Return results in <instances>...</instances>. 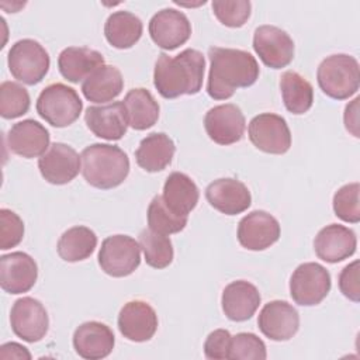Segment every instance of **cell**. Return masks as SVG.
Segmentation results:
<instances>
[{
  "label": "cell",
  "mask_w": 360,
  "mask_h": 360,
  "mask_svg": "<svg viewBox=\"0 0 360 360\" xmlns=\"http://www.w3.org/2000/svg\"><path fill=\"white\" fill-rule=\"evenodd\" d=\"M207 93L214 100H226L239 87H249L259 79L255 56L242 49L211 46Z\"/></svg>",
  "instance_id": "obj_1"
},
{
  "label": "cell",
  "mask_w": 360,
  "mask_h": 360,
  "mask_svg": "<svg viewBox=\"0 0 360 360\" xmlns=\"http://www.w3.org/2000/svg\"><path fill=\"white\" fill-rule=\"evenodd\" d=\"M205 59L197 49L187 48L176 56L160 53L153 70V84L165 98L197 94L202 87Z\"/></svg>",
  "instance_id": "obj_2"
},
{
  "label": "cell",
  "mask_w": 360,
  "mask_h": 360,
  "mask_svg": "<svg viewBox=\"0 0 360 360\" xmlns=\"http://www.w3.org/2000/svg\"><path fill=\"white\" fill-rule=\"evenodd\" d=\"M80 158L82 174L84 180L96 188H114L124 183V180L128 177V155L117 145H89L83 149Z\"/></svg>",
  "instance_id": "obj_3"
},
{
  "label": "cell",
  "mask_w": 360,
  "mask_h": 360,
  "mask_svg": "<svg viewBox=\"0 0 360 360\" xmlns=\"http://www.w3.org/2000/svg\"><path fill=\"white\" fill-rule=\"evenodd\" d=\"M321 90L330 98L346 100L360 86V68L356 58L346 53H335L325 58L316 70Z\"/></svg>",
  "instance_id": "obj_4"
},
{
  "label": "cell",
  "mask_w": 360,
  "mask_h": 360,
  "mask_svg": "<svg viewBox=\"0 0 360 360\" xmlns=\"http://www.w3.org/2000/svg\"><path fill=\"white\" fill-rule=\"evenodd\" d=\"M35 107L39 117L48 124L63 128L79 118L83 101L75 89L63 83H52L39 93Z\"/></svg>",
  "instance_id": "obj_5"
},
{
  "label": "cell",
  "mask_w": 360,
  "mask_h": 360,
  "mask_svg": "<svg viewBox=\"0 0 360 360\" xmlns=\"http://www.w3.org/2000/svg\"><path fill=\"white\" fill-rule=\"evenodd\" d=\"M7 63L14 79L34 86L48 73L51 59L38 41L24 38L11 45L7 53Z\"/></svg>",
  "instance_id": "obj_6"
},
{
  "label": "cell",
  "mask_w": 360,
  "mask_h": 360,
  "mask_svg": "<svg viewBox=\"0 0 360 360\" xmlns=\"http://www.w3.org/2000/svg\"><path fill=\"white\" fill-rule=\"evenodd\" d=\"M101 270L111 277H127L141 264V246L128 235H112L103 240L98 252Z\"/></svg>",
  "instance_id": "obj_7"
},
{
  "label": "cell",
  "mask_w": 360,
  "mask_h": 360,
  "mask_svg": "<svg viewBox=\"0 0 360 360\" xmlns=\"http://www.w3.org/2000/svg\"><path fill=\"white\" fill-rule=\"evenodd\" d=\"M330 274L319 263L300 264L290 278V295L302 307L318 305L330 291Z\"/></svg>",
  "instance_id": "obj_8"
},
{
  "label": "cell",
  "mask_w": 360,
  "mask_h": 360,
  "mask_svg": "<svg viewBox=\"0 0 360 360\" xmlns=\"http://www.w3.org/2000/svg\"><path fill=\"white\" fill-rule=\"evenodd\" d=\"M250 142L262 152L283 155L291 146V132L287 121L277 114L263 112L253 117L248 127Z\"/></svg>",
  "instance_id": "obj_9"
},
{
  "label": "cell",
  "mask_w": 360,
  "mask_h": 360,
  "mask_svg": "<svg viewBox=\"0 0 360 360\" xmlns=\"http://www.w3.org/2000/svg\"><path fill=\"white\" fill-rule=\"evenodd\" d=\"M10 325L20 339L28 343L39 342L49 328L48 312L41 301L32 297H22L11 307Z\"/></svg>",
  "instance_id": "obj_10"
},
{
  "label": "cell",
  "mask_w": 360,
  "mask_h": 360,
  "mask_svg": "<svg viewBox=\"0 0 360 360\" xmlns=\"http://www.w3.org/2000/svg\"><path fill=\"white\" fill-rule=\"evenodd\" d=\"M253 49L260 60L271 69L285 68L294 58L292 38L276 25H260L255 30Z\"/></svg>",
  "instance_id": "obj_11"
},
{
  "label": "cell",
  "mask_w": 360,
  "mask_h": 360,
  "mask_svg": "<svg viewBox=\"0 0 360 360\" xmlns=\"http://www.w3.org/2000/svg\"><path fill=\"white\" fill-rule=\"evenodd\" d=\"M245 115L235 104H219L210 108L204 117V128L211 141L218 145H232L245 134Z\"/></svg>",
  "instance_id": "obj_12"
},
{
  "label": "cell",
  "mask_w": 360,
  "mask_h": 360,
  "mask_svg": "<svg viewBox=\"0 0 360 360\" xmlns=\"http://www.w3.org/2000/svg\"><path fill=\"white\" fill-rule=\"evenodd\" d=\"M82 158L69 145L53 142L48 150L39 156L38 169L41 176L51 184L62 186L70 183L82 170Z\"/></svg>",
  "instance_id": "obj_13"
},
{
  "label": "cell",
  "mask_w": 360,
  "mask_h": 360,
  "mask_svg": "<svg viewBox=\"0 0 360 360\" xmlns=\"http://www.w3.org/2000/svg\"><path fill=\"white\" fill-rule=\"evenodd\" d=\"M149 35L159 48L173 51L188 41L191 24L183 11L162 8L149 21Z\"/></svg>",
  "instance_id": "obj_14"
},
{
  "label": "cell",
  "mask_w": 360,
  "mask_h": 360,
  "mask_svg": "<svg viewBox=\"0 0 360 360\" xmlns=\"http://www.w3.org/2000/svg\"><path fill=\"white\" fill-rule=\"evenodd\" d=\"M238 240L248 250H264L280 238V224L269 212L256 210L245 215L238 224Z\"/></svg>",
  "instance_id": "obj_15"
},
{
  "label": "cell",
  "mask_w": 360,
  "mask_h": 360,
  "mask_svg": "<svg viewBox=\"0 0 360 360\" xmlns=\"http://www.w3.org/2000/svg\"><path fill=\"white\" fill-rule=\"evenodd\" d=\"M257 325L260 332L271 340H290L298 332L300 315L287 301L274 300L262 308Z\"/></svg>",
  "instance_id": "obj_16"
},
{
  "label": "cell",
  "mask_w": 360,
  "mask_h": 360,
  "mask_svg": "<svg viewBox=\"0 0 360 360\" xmlns=\"http://www.w3.org/2000/svg\"><path fill=\"white\" fill-rule=\"evenodd\" d=\"M38 278L35 260L24 252H11L0 257V285L8 294L30 291Z\"/></svg>",
  "instance_id": "obj_17"
},
{
  "label": "cell",
  "mask_w": 360,
  "mask_h": 360,
  "mask_svg": "<svg viewBox=\"0 0 360 360\" xmlns=\"http://www.w3.org/2000/svg\"><path fill=\"white\" fill-rule=\"evenodd\" d=\"M118 329L131 342H146L158 329V315L145 301H128L118 314Z\"/></svg>",
  "instance_id": "obj_18"
},
{
  "label": "cell",
  "mask_w": 360,
  "mask_h": 360,
  "mask_svg": "<svg viewBox=\"0 0 360 360\" xmlns=\"http://www.w3.org/2000/svg\"><path fill=\"white\" fill-rule=\"evenodd\" d=\"M48 129L35 120H22L11 125L6 141L8 149L25 159L42 156L49 145Z\"/></svg>",
  "instance_id": "obj_19"
},
{
  "label": "cell",
  "mask_w": 360,
  "mask_h": 360,
  "mask_svg": "<svg viewBox=\"0 0 360 360\" xmlns=\"http://www.w3.org/2000/svg\"><path fill=\"white\" fill-rule=\"evenodd\" d=\"M205 198L212 208L225 214L236 215L246 211L252 204L249 188L236 179H217L205 188Z\"/></svg>",
  "instance_id": "obj_20"
},
{
  "label": "cell",
  "mask_w": 360,
  "mask_h": 360,
  "mask_svg": "<svg viewBox=\"0 0 360 360\" xmlns=\"http://www.w3.org/2000/svg\"><path fill=\"white\" fill-rule=\"evenodd\" d=\"M356 233L340 224H330L322 228L314 240L316 256L326 263H338L356 252Z\"/></svg>",
  "instance_id": "obj_21"
},
{
  "label": "cell",
  "mask_w": 360,
  "mask_h": 360,
  "mask_svg": "<svg viewBox=\"0 0 360 360\" xmlns=\"http://www.w3.org/2000/svg\"><path fill=\"white\" fill-rule=\"evenodd\" d=\"M87 128L98 138L118 141L127 134L128 120L124 104L114 101L104 105H90L84 112Z\"/></svg>",
  "instance_id": "obj_22"
},
{
  "label": "cell",
  "mask_w": 360,
  "mask_h": 360,
  "mask_svg": "<svg viewBox=\"0 0 360 360\" xmlns=\"http://www.w3.org/2000/svg\"><path fill=\"white\" fill-rule=\"evenodd\" d=\"M114 345V333L110 326L103 322H83L73 333L75 352L87 360H100L107 357L112 352Z\"/></svg>",
  "instance_id": "obj_23"
},
{
  "label": "cell",
  "mask_w": 360,
  "mask_h": 360,
  "mask_svg": "<svg viewBox=\"0 0 360 360\" xmlns=\"http://www.w3.org/2000/svg\"><path fill=\"white\" fill-rule=\"evenodd\" d=\"M260 292L252 283L236 280L229 283L222 291V311L228 319L243 322L250 319L260 305Z\"/></svg>",
  "instance_id": "obj_24"
},
{
  "label": "cell",
  "mask_w": 360,
  "mask_h": 360,
  "mask_svg": "<svg viewBox=\"0 0 360 360\" xmlns=\"http://www.w3.org/2000/svg\"><path fill=\"white\" fill-rule=\"evenodd\" d=\"M176 145L165 132H153L145 136L135 150V160L145 172L156 173L166 169L174 156Z\"/></svg>",
  "instance_id": "obj_25"
},
{
  "label": "cell",
  "mask_w": 360,
  "mask_h": 360,
  "mask_svg": "<svg viewBox=\"0 0 360 360\" xmlns=\"http://www.w3.org/2000/svg\"><path fill=\"white\" fill-rule=\"evenodd\" d=\"M101 65H104V56L86 46H68L58 56L59 72L70 83L84 80Z\"/></svg>",
  "instance_id": "obj_26"
},
{
  "label": "cell",
  "mask_w": 360,
  "mask_h": 360,
  "mask_svg": "<svg viewBox=\"0 0 360 360\" xmlns=\"http://www.w3.org/2000/svg\"><path fill=\"white\" fill-rule=\"evenodd\" d=\"M124 89L121 72L112 65H101L82 83L83 96L91 103H108L117 98Z\"/></svg>",
  "instance_id": "obj_27"
},
{
  "label": "cell",
  "mask_w": 360,
  "mask_h": 360,
  "mask_svg": "<svg viewBox=\"0 0 360 360\" xmlns=\"http://www.w3.org/2000/svg\"><path fill=\"white\" fill-rule=\"evenodd\" d=\"M162 198L173 212L188 217L198 202L200 191L190 176L181 172H173L165 181Z\"/></svg>",
  "instance_id": "obj_28"
},
{
  "label": "cell",
  "mask_w": 360,
  "mask_h": 360,
  "mask_svg": "<svg viewBox=\"0 0 360 360\" xmlns=\"http://www.w3.org/2000/svg\"><path fill=\"white\" fill-rule=\"evenodd\" d=\"M128 125L136 131L153 127L159 118V104L152 93L143 87L131 89L122 100Z\"/></svg>",
  "instance_id": "obj_29"
},
{
  "label": "cell",
  "mask_w": 360,
  "mask_h": 360,
  "mask_svg": "<svg viewBox=\"0 0 360 360\" xmlns=\"http://www.w3.org/2000/svg\"><path fill=\"white\" fill-rule=\"evenodd\" d=\"M143 24L139 17L129 11H114L104 24V35L107 42L117 49H128L134 46L142 37Z\"/></svg>",
  "instance_id": "obj_30"
},
{
  "label": "cell",
  "mask_w": 360,
  "mask_h": 360,
  "mask_svg": "<svg viewBox=\"0 0 360 360\" xmlns=\"http://www.w3.org/2000/svg\"><path fill=\"white\" fill-rule=\"evenodd\" d=\"M280 90L285 108L295 115L307 112L314 103L311 83L294 70H287L280 77Z\"/></svg>",
  "instance_id": "obj_31"
},
{
  "label": "cell",
  "mask_w": 360,
  "mask_h": 360,
  "mask_svg": "<svg viewBox=\"0 0 360 360\" xmlns=\"http://www.w3.org/2000/svg\"><path fill=\"white\" fill-rule=\"evenodd\" d=\"M97 246L96 233L87 226H72L62 233L56 250L65 262H80L91 256Z\"/></svg>",
  "instance_id": "obj_32"
},
{
  "label": "cell",
  "mask_w": 360,
  "mask_h": 360,
  "mask_svg": "<svg viewBox=\"0 0 360 360\" xmlns=\"http://www.w3.org/2000/svg\"><path fill=\"white\" fill-rule=\"evenodd\" d=\"M139 246L143 250L145 262L153 269H165L173 260V245L167 235L152 229H142L139 233Z\"/></svg>",
  "instance_id": "obj_33"
},
{
  "label": "cell",
  "mask_w": 360,
  "mask_h": 360,
  "mask_svg": "<svg viewBox=\"0 0 360 360\" xmlns=\"http://www.w3.org/2000/svg\"><path fill=\"white\" fill-rule=\"evenodd\" d=\"M187 215H179L173 212L163 201L162 195H155L148 207V225L149 229L162 233L172 235L183 231L187 225Z\"/></svg>",
  "instance_id": "obj_34"
},
{
  "label": "cell",
  "mask_w": 360,
  "mask_h": 360,
  "mask_svg": "<svg viewBox=\"0 0 360 360\" xmlns=\"http://www.w3.org/2000/svg\"><path fill=\"white\" fill-rule=\"evenodd\" d=\"M30 104V94L20 83L7 80L0 84V115L3 118L13 120L24 115Z\"/></svg>",
  "instance_id": "obj_35"
},
{
  "label": "cell",
  "mask_w": 360,
  "mask_h": 360,
  "mask_svg": "<svg viewBox=\"0 0 360 360\" xmlns=\"http://www.w3.org/2000/svg\"><path fill=\"white\" fill-rule=\"evenodd\" d=\"M267 357L264 342L250 332H240L231 338L228 359L264 360Z\"/></svg>",
  "instance_id": "obj_36"
},
{
  "label": "cell",
  "mask_w": 360,
  "mask_h": 360,
  "mask_svg": "<svg viewBox=\"0 0 360 360\" xmlns=\"http://www.w3.org/2000/svg\"><path fill=\"white\" fill-rule=\"evenodd\" d=\"M359 183H349L342 186L333 195V211L335 215L350 224L360 221V205H359Z\"/></svg>",
  "instance_id": "obj_37"
},
{
  "label": "cell",
  "mask_w": 360,
  "mask_h": 360,
  "mask_svg": "<svg viewBox=\"0 0 360 360\" xmlns=\"http://www.w3.org/2000/svg\"><path fill=\"white\" fill-rule=\"evenodd\" d=\"M211 7L221 24L229 28H239L250 17L252 4L248 0H214Z\"/></svg>",
  "instance_id": "obj_38"
},
{
  "label": "cell",
  "mask_w": 360,
  "mask_h": 360,
  "mask_svg": "<svg viewBox=\"0 0 360 360\" xmlns=\"http://www.w3.org/2000/svg\"><path fill=\"white\" fill-rule=\"evenodd\" d=\"M24 236V222L11 210H0V249L15 248Z\"/></svg>",
  "instance_id": "obj_39"
},
{
  "label": "cell",
  "mask_w": 360,
  "mask_h": 360,
  "mask_svg": "<svg viewBox=\"0 0 360 360\" xmlns=\"http://www.w3.org/2000/svg\"><path fill=\"white\" fill-rule=\"evenodd\" d=\"M232 335L226 329L212 330L204 342V354L207 359H228Z\"/></svg>",
  "instance_id": "obj_40"
},
{
  "label": "cell",
  "mask_w": 360,
  "mask_h": 360,
  "mask_svg": "<svg viewBox=\"0 0 360 360\" xmlns=\"http://www.w3.org/2000/svg\"><path fill=\"white\" fill-rule=\"evenodd\" d=\"M339 288L340 292L352 300L359 302L360 300V284H359V260L347 264L339 274Z\"/></svg>",
  "instance_id": "obj_41"
},
{
  "label": "cell",
  "mask_w": 360,
  "mask_h": 360,
  "mask_svg": "<svg viewBox=\"0 0 360 360\" xmlns=\"http://www.w3.org/2000/svg\"><path fill=\"white\" fill-rule=\"evenodd\" d=\"M359 101L360 98L356 97L350 104L346 105L345 108V127L346 129L356 138H359Z\"/></svg>",
  "instance_id": "obj_42"
},
{
  "label": "cell",
  "mask_w": 360,
  "mask_h": 360,
  "mask_svg": "<svg viewBox=\"0 0 360 360\" xmlns=\"http://www.w3.org/2000/svg\"><path fill=\"white\" fill-rule=\"evenodd\" d=\"M0 359L1 360H8V359H17V360H30L31 353L28 349L20 343L15 342H8L0 346Z\"/></svg>",
  "instance_id": "obj_43"
}]
</instances>
